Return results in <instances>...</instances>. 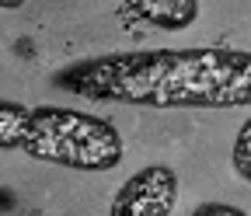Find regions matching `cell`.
<instances>
[{
    "mask_svg": "<svg viewBox=\"0 0 251 216\" xmlns=\"http://www.w3.org/2000/svg\"><path fill=\"white\" fill-rule=\"evenodd\" d=\"M31 108L11 98H0V150H21L28 133Z\"/></svg>",
    "mask_w": 251,
    "mask_h": 216,
    "instance_id": "5b68a950",
    "label": "cell"
},
{
    "mask_svg": "<svg viewBox=\"0 0 251 216\" xmlns=\"http://www.w3.org/2000/svg\"><path fill=\"white\" fill-rule=\"evenodd\" d=\"M178 206V171L168 164H147L122 181L108 216H171Z\"/></svg>",
    "mask_w": 251,
    "mask_h": 216,
    "instance_id": "3957f363",
    "label": "cell"
},
{
    "mask_svg": "<svg viewBox=\"0 0 251 216\" xmlns=\"http://www.w3.org/2000/svg\"><path fill=\"white\" fill-rule=\"evenodd\" d=\"M192 216H251V213L234 202H199L192 209Z\"/></svg>",
    "mask_w": 251,
    "mask_h": 216,
    "instance_id": "52a82bcc",
    "label": "cell"
},
{
    "mask_svg": "<svg viewBox=\"0 0 251 216\" xmlns=\"http://www.w3.org/2000/svg\"><path fill=\"white\" fill-rule=\"evenodd\" d=\"M0 7H4V11H14V7H21V0H0Z\"/></svg>",
    "mask_w": 251,
    "mask_h": 216,
    "instance_id": "ba28073f",
    "label": "cell"
},
{
    "mask_svg": "<svg viewBox=\"0 0 251 216\" xmlns=\"http://www.w3.org/2000/svg\"><path fill=\"white\" fill-rule=\"evenodd\" d=\"M230 164H234V174H237L241 181H248V185H251V115L241 122V129L234 133Z\"/></svg>",
    "mask_w": 251,
    "mask_h": 216,
    "instance_id": "8992f818",
    "label": "cell"
},
{
    "mask_svg": "<svg viewBox=\"0 0 251 216\" xmlns=\"http://www.w3.org/2000/svg\"><path fill=\"white\" fill-rule=\"evenodd\" d=\"M7 202H14V199H11V195H7V192H0V209H4V206H7Z\"/></svg>",
    "mask_w": 251,
    "mask_h": 216,
    "instance_id": "9c48e42d",
    "label": "cell"
},
{
    "mask_svg": "<svg viewBox=\"0 0 251 216\" xmlns=\"http://www.w3.org/2000/svg\"><path fill=\"white\" fill-rule=\"evenodd\" d=\"M122 133L101 115H87L63 105L31 108L21 153L42 164L105 174L122 164Z\"/></svg>",
    "mask_w": 251,
    "mask_h": 216,
    "instance_id": "7a4b0ae2",
    "label": "cell"
},
{
    "mask_svg": "<svg viewBox=\"0 0 251 216\" xmlns=\"http://www.w3.org/2000/svg\"><path fill=\"white\" fill-rule=\"evenodd\" d=\"M199 0H126L119 4L122 21H143L164 32H185L199 18Z\"/></svg>",
    "mask_w": 251,
    "mask_h": 216,
    "instance_id": "277c9868",
    "label": "cell"
},
{
    "mask_svg": "<svg viewBox=\"0 0 251 216\" xmlns=\"http://www.w3.org/2000/svg\"><path fill=\"white\" fill-rule=\"evenodd\" d=\"M52 84L87 101L140 108H251V49H133L87 56L52 73Z\"/></svg>",
    "mask_w": 251,
    "mask_h": 216,
    "instance_id": "6da1fadb",
    "label": "cell"
}]
</instances>
